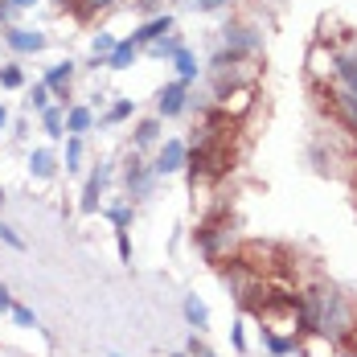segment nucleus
Wrapping results in <instances>:
<instances>
[{
    "mask_svg": "<svg viewBox=\"0 0 357 357\" xmlns=\"http://www.w3.org/2000/svg\"><path fill=\"white\" fill-rule=\"evenodd\" d=\"M185 165H189V148H185L181 140H165L156 165H152V173H156V177H173V173H181Z\"/></svg>",
    "mask_w": 357,
    "mask_h": 357,
    "instance_id": "1",
    "label": "nucleus"
},
{
    "mask_svg": "<svg viewBox=\"0 0 357 357\" xmlns=\"http://www.w3.org/2000/svg\"><path fill=\"white\" fill-rule=\"evenodd\" d=\"M222 234H226V214H214L202 230H197V247L206 250L210 259H218V243H222Z\"/></svg>",
    "mask_w": 357,
    "mask_h": 357,
    "instance_id": "2",
    "label": "nucleus"
},
{
    "mask_svg": "<svg viewBox=\"0 0 357 357\" xmlns=\"http://www.w3.org/2000/svg\"><path fill=\"white\" fill-rule=\"evenodd\" d=\"M107 177H111L107 165H99V169L86 177V189H82V214H95V210H99V193H103Z\"/></svg>",
    "mask_w": 357,
    "mask_h": 357,
    "instance_id": "3",
    "label": "nucleus"
},
{
    "mask_svg": "<svg viewBox=\"0 0 357 357\" xmlns=\"http://www.w3.org/2000/svg\"><path fill=\"white\" fill-rule=\"evenodd\" d=\"M156 111L165 115V119H173L185 111V82H169L160 95H156Z\"/></svg>",
    "mask_w": 357,
    "mask_h": 357,
    "instance_id": "4",
    "label": "nucleus"
},
{
    "mask_svg": "<svg viewBox=\"0 0 357 357\" xmlns=\"http://www.w3.org/2000/svg\"><path fill=\"white\" fill-rule=\"evenodd\" d=\"M152 177H156V173H148V169H144V160H136V156L128 160L123 181H128V193H132V197H144V193L152 189Z\"/></svg>",
    "mask_w": 357,
    "mask_h": 357,
    "instance_id": "5",
    "label": "nucleus"
},
{
    "mask_svg": "<svg viewBox=\"0 0 357 357\" xmlns=\"http://www.w3.org/2000/svg\"><path fill=\"white\" fill-rule=\"evenodd\" d=\"M169 29H173V17L165 13V17H152V21H144L140 29L132 33V41H136V45H152V41H160Z\"/></svg>",
    "mask_w": 357,
    "mask_h": 357,
    "instance_id": "6",
    "label": "nucleus"
},
{
    "mask_svg": "<svg viewBox=\"0 0 357 357\" xmlns=\"http://www.w3.org/2000/svg\"><path fill=\"white\" fill-rule=\"evenodd\" d=\"M4 41H8L13 50H21V54H37V50H45V33H37V29H8Z\"/></svg>",
    "mask_w": 357,
    "mask_h": 357,
    "instance_id": "7",
    "label": "nucleus"
},
{
    "mask_svg": "<svg viewBox=\"0 0 357 357\" xmlns=\"http://www.w3.org/2000/svg\"><path fill=\"white\" fill-rule=\"evenodd\" d=\"M255 45H259V33H250V29H243V25L226 29V50H230L234 58H243V54H250Z\"/></svg>",
    "mask_w": 357,
    "mask_h": 357,
    "instance_id": "8",
    "label": "nucleus"
},
{
    "mask_svg": "<svg viewBox=\"0 0 357 357\" xmlns=\"http://www.w3.org/2000/svg\"><path fill=\"white\" fill-rule=\"evenodd\" d=\"M136 50H140L136 41H115V50L107 54V66L111 70H128V66L136 62Z\"/></svg>",
    "mask_w": 357,
    "mask_h": 357,
    "instance_id": "9",
    "label": "nucleus"
},
{
    "mask_svg": "<svg viewBox=\"0 0 357 357\" xmlns=\"http://www.w3.org/2000/svg\"><path fill=\"white\" fill-rule=\"evenodd\" d=\"M54 169H58L54 152H50V148H33V156H29V173L45 181V177H54Z\"/></svg>",
    "mask_w": 357,
    "mask_h": 357,
    "instance_id": "10",
    "label": "nucleus"
},
{
    "mask_svg": "<svg viewBox=\"0 0 357 357\" xmlns=\"http://www.w3.org/2000/svg\"><path fill=\"white\" fill-rule=\"evenodd\" d=\"M185 321L193 324V328H210V308L197 296H185Z\"/></svg>",
    "mask_w": 357,
    "mask_h": 357,
    "instance_id": "11",
    "label": "nucleus"
},
{
    "mask_svg": "<svg viewBox=\"0 0 357 357\" xmlns=\"http://www.w3.org/2000/svg\"><path fill=\"white\" fill-rule=\"evenodd\" d=\"M91 123H95L91 107H70V111H66V132H70V136H82V132H91Z\"/></svg>",
    "mask_w": 357,
    "mask_h": 357,
    "instance_id": "12",
    "label": "nucleus"
},
{
    "mask_svg": "<svg viewBox=\"0 0 357 357\" xmlns=\"http://www.w3.org/2000/svg\"><path fill=\"white\" fill-rule=\"evenodd\" d=\"M263 345L271 349V357H287V354H296V337H275L267 324H263Z\"/></svg>",
    "mask_w": 357,
    "mask_h": 357,
    "instance_id": "13",
    "label": "nucleus"
},
{
    "mask_svg": "<svg viewBox=\"0 0 357 357\" xmlns=\"http://www.w3.org/2000/svg\"><path fill=\"white\" fill-rule=\"evenodd\" d=\"M74 78V62H58V66H50L45 74V86H54V91H66Z\"/></svg>",
    "mask_w": 357,
    "mask_h": 357,
    "instance_id": "14",
    "label": "nucleus"
},
{
    "mask_svg": "<svg viewBox=\"0 0 357 357\" xmlns=\"http://www.w3.org/2000/svg\"><path fill=\"white\" fill-rule=\"evenodd\" d=\"M173 66H177V74H181V82H189V78H197V58L181 45L177 54H173Z\"/></svg>",
    "mask_w": 357,
    "mask_h": 357,
    "instance_id": "15",
    "label": "nucleus"
},
{
    "mask_svg": "<svg viewBox=\"0 0 357 357\" xmlns=\"http://www.w3.org/2000/svg\"><path fill=\"white\" fill-rule=\"evenodd\" d=\"M41 123H45V132H50L54 140H62V136H66V119H62V111H58V107L41 111Z\"/></svg>",
    "mask_w": 357,
    "mask_h": 357,
    "instance_id": "16",
    "label": "nucleus"
},
{
    "mask_svg": "<svg viewBox=\"0 0 357 357\" xmlns=\"http://www.w3.org/2000/svg\"><path fill=\"white\" fill-rule=\"evenodd\" d=\"M107 218H111L115 230H128L132 226V206L128 202H115V206H107Z\"/></svg>",
    "mask_w": 357,
    "mask_h": 357,
    "instance_id": "17",
    "label": "nucleus"
},
{
    "mask_svg": "<svg viewBox=\"0 0 357 357\" xmlns=\"http://www.w3.org/2000/svg\"><path fill=\"white\" fill-rule=\"evenodd\" d=\"M78 169H82V140L70 136V144H66V173H78Z\"/></svg>",
    "mask_w": 357,
    "mask_h": 357,
    "instance_id": "18",
    "label": "nucleus"
},
{
    "mask_svg": "<svg viewBox=\"0 0 357 357\" xmlns=\"http://www.w3.org/2000/svg\"><path fill=\"white\" fill-rule=\"evenodd\" d=\"M156 136H160V123H156V119H144L140 128H136V144H140V148L144 144H152Z\"/></svg>",
    "mask_w": 357,
    "mask_h": 357,
    "instance_id": "19",
    "label": "nucleus"
},
{
    "mask_svg": "<svg viewBox=\"0 0 357 357\" xmlns=\"http://www.w3.org/2000/svg\"><path fill=\"white\" fill-rule=\"evenodd\" d=\"M8 312H13V321L21 324V328H37V317H33V308H25V304H13Z\"/></svg>",
    "mask_w": 357,
    "mask_h": 357,
    "instance_id": "20",
    "label": "nucleus"
},
{
    "mask_svg": "<svg viewBox=\"0 0 357 357\" xmlns=\"http://www.w3.org/2000/svg\"><path fill=\"white\" fill-rule=\"evenodd\" d=\"M91 50H95V58H107L111 50H115V37H111V33H95Z\"/></svg>",
    "mask_w": 357,
    "mask_h": 357,
    "instance_id": "21",
    "label": "nucleus"
},
{
    "mask_svg": "<svg viewBox=\"0 0 357 357\" xmlns=\"http://www.w3.org/2000/svg\"><path fill=\"white\" fill-rule=\"evenodd\" d=\"M132 111H136V103H132V99H119V103L107 111V123H119V119H128Z\"/></svg>",
    "mask_w": 357,
    "mask_h": 357,
    "instance_id": "22",
    "label": "nucleus"
},
{
    "mask_svg": "<svg viewBox=\"0 0 357 357\" xmlns=\"http://www.w3.org/2000/svg\"><path fill=\"white\" fill-rule=\"evenodd\" d=\"M29 103H33L37 111H45V107H50V86H45V82H37L33 91H29Z\"/></svg>",
    "mask_w": 357,
    "mask_h": 357,
    "instance_id": "23",
    "label": "nucleus"
},
{
    "mask_svg": "<svg viewBox=\"0 0 357 357\" xmlns=\"http://www.w3.org/2000/svg\"><path fill=\"white\" fill-rule=\"evenodd\" d=\"M0 243H8L13 250H25V243H21V234H17L13 226H4V222H0Z\"/></svg>",
    "mask_w": 357,
    "mask_h": 357,
    "instance_id": "24",
    "label": "nucleus"
},
{
    "mask_svg": "<svg viewBox=\"0 0 357 357\" xmlns=\"http://www.w3.org/2000/svg\"><path fill=\"white\" fill-rule=\"evenodd\" d=\"M21 82H25V74L17 70V66H4L0 70V86H21Z\"/></svg>",
    "mask_w": 357,
    "mask_h": 357,
    "instance_id": "25",
    "label": "nucleus"
},
{
    "mask_svg": "<svg viewBox=\"0 0 357 357\" xmlns=\"http://www.w3.org/2000/svg\"><path fill=\"white\" fill-rule=\"evenodd\" d=\"M115 247H119V259L132 263V243H128V230H115Z\"/></svg>",
    "mask_w": 357,
    "mask_h": 357,
    "instance_id": "26",
    "label": "nucleus"
},
{
    "mask_svg": "<svg viewBox=\"0 0 357 357\" xmlns=\"http://www.w3.org/2000/svg\"><path fill=\"white\" fill-rule=\"evenodd\" d=\"M185 354H189V357H218L214 349H206V345H202L197 337H189V349H185Z\"/></svg>",
    "mask_w": 357,
    "mask_h": 357,
    "instance_id": "27",
    "label": "nucleus"
},
{
    "mask_svg": "<svg viewBox=\"0 0 357 357\" xmlns=\"http://www.w3.org/2000/svg\"><path fill=\"white\" fill-rule=\"evenodd\" d=\"M193 8H202V13H214V8H222V4H230V0H189Z\"/></svg>",
    "mask_w": 357,
    "mask_h": 357,
    "instance_id": "28",
    "label": "nucleus"
},
{
    "mask_svg": "<svg viewBox=\"0 0 357 357\" xmlns=\"http://www.w3.org/2000/svg\"><path fill=\"white\" fill-rule=\"evenodd\" d=\"M13 308V296H8V287H0V312H8Z\"/></svg>",
    "mask_w": 357,
    "mask_h": 357,
    "instance_id": "29",
    "label": "nucleus"
},
{
    "mask_svg": "<svg viewBox=\"0 0 357 357\" xmlns=\"http://www.w3.org/2000/svg\"><path fill=\"white\" fill-rule=\"evenodd\" d=\"M111 0H86V13H95V8H107Z\"/></svg>",
    "mask_w": 357,
    "mask_h": 357,
    "instance_id": "30",
    "label": "nucleus"
},
{
    "mask_svg": "<svg viewBox=\"0 0 357 357\" xmlns=\"http://www.w3.org/2000/svg\"><path fill=\"white\" fill-rule=\"evenodd\" d=\"M4 17H8V0H0V21H4Z\"/></svg>",
    "mask_w": 357,
    "mask_h": 357,
    "instance_id": "31",
    "label": "nucleus"
},
{
    "mask_svg": "<svg viewBox=\"0 0 357 357\" xmlns=\"http://www.w3.org/2000/svg\"><path fill=\"white\" fill-rule=\"evenodd\" d=\"M8 4H17V8H29V4H33V0H8Z\"/></svg>",
    "mask_w": 357,
    "mask_h": 357,
    "instance_id": "32",
    "label": "nucleus"
},
{
    "mask_svg": "<svg viewBox=\"0 0 357 357\" xmlns=\"http://www.w3.org/2000/svg\"><path fill=\"white\" fill-rule=\"evenodd\" d=\"M4 123H8V111L0 107V128H4Z\"/></svg>",
    "mask_w": 357,
    "mask_h": 357,
    "instance_id": "33",
    "label": "nucleus"
},
{
    "mask_svg": "<svg viewBox=\"0 0 357 357\" xmlns=\"http://www.w3.org/2000/svg\"><path fill=\"white\" fill-rule=\"evenodd\" d=\"M173 357H189V354H173Z\"/></svg>",
    "mask_w": 357,
    "mask_h": 357,
    "instance_id": "34",
    "label": "nucleus"
},
{
    "mask_svg": "<svg viewBox=\"0 0 357 357\" xmlns=\"http://www.w3.org/2000/svg\"><path fill=\"white\" fill-rule=\"evenodd\" d=\"M0 202H4V193H0Z\"/></svg>",
    "mask_w": 357,
    "mask_h": 357,
    "instance_id": "35",
    "label": "nucleus"
},
{
    "mask_svg": "<svg viewBox=\"0 0 357 357\" xmlns=\"http://www.w3.org/2000/svg\"><path fill=\"white\" fill-rule=\"evenodd\" d=\"M349 357H357V354H349Z\"/></svg>",
    "mask_w": 357,
    "mask_h": 357,
    "instance_id": "36",
    "label": "nucleus"
}]
</instances>
